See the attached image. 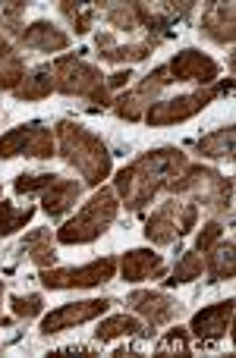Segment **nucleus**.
Here are the masks:
<instances>
[{
    "instance_id": "obj_1",
    "label": "nucleus",
    "mask_w": 236,
    "mask_h": 358,
    "mask_svg": "<svg viewBox=\"0 0 236 358\" xmlns=\"http://www.w3.org/2000/svg\"><path fill=\"white\" fill-rule=\"evenodd\" d=\"M186 157H183L180 148H158L148 151L145 157L132 161L130 167H123L117 173V192L123 195V201L130 204L132 210L145 208L151 198L161 189L170 192V182L186 170Z\"/></svg>"
},
{
    "instance_id": "obj_2",
    "label": "nucleus",
    "mask_w": 236,
    "mask_h": 358,
    "mask_svg": "<svg viewBox=\"0 0 236 358\" xmlns=\"http://www.w3.org/2000/svg\"><path fill=\"white\" fill-rule=\"evenodd\" d=\"M54 138L60 145V155L79 170V176L88 185H98L101 179L111 173V155H107L104 142L95 132H88L85 126L73 123V120H63V123H57Z\"/></svg>"
},
{
    "instance_id": "obj_3",
    "label": "nucleus",
    "mask_w": 236,
    "mask_h": 358,
    "mask_svg": "<svg viewBox=\"0 0 236 358\" xmlns=\"http://www.w3.org/2000/svg\"><path fill=\"white\" fill-rule=\"evenodd\" d=\"M117 208H120L117 195H113L111 189L95 192V195L88 198L85 204H82L79 214L60 227V233H57V242H63V245H85V242L98 239V236L113 223V217H117Z\"/></svg>"
},
{
    "instance_id": "obj_4",
    "label": "nucleus",
    "mask_w": 236,
    "mask_h": 358,
    "mask_svg": "<svg viewBox=\"0 0 236 358\" xmlns=\"http://www.w3.org/2000/svg\"><path fill=\"white\" fill-rule=\"evenodd\" d=\"M54 76V88L63 94H76V98H88L95 104H111V92L104 88V76L95 66H88L79 57H60V60L50 66Z\"/></svg>"
},
{
    "instance_id": "obj_5",
    "label": "nucleus",
    "mask_w": 236,
    "mask_h": 358,
    "mask_svg": "<svg viewBox=\"0 0 236 358\" xmlns=\"http://www.w3.org/2000/svg\"><path fill=\"white\" fill-rule=\"evenodd\" d=\"M227 88H230V82H227L224 88L208 85V88H202V92H193V94H180V98H170V101H155V104L145 110L142 120H145V123H151V126L183 123V120H189V117H195V113H202L214 98H218L221 92H227Z\"/></svg>"
},
{
    "instance_id": "obj_6",
    "label": "nucleus",
    "mask_w": 236,
    "mask_h": 358,
    "mask_svg": "<svg viewBox=\"0 0 236 358\" xmlns=\"http://www.w3.org/2000/svg\"><path fill=\"white\" fill-rule=\"evenodd\" d=\"M117 261L113 258H98L85 267H44L41 271V283L48 289H88L113 280Z\"/></svg>"
},
{
    "instance_id": "obj_7",
    "label": "nucleus",
    "mask_w": 236,
    "mask_h": 358,
    "mask_svg": "<svg viewBox=\"0 0 236 358\" xmlns=\"http://www.w3.org/2000/svg\"><path fill=\"white\" fill-rule=\"evenodd\" d=\"M57 151V138L50 129L32 123V126H16L0 138V157H16V155H29V157H50Z\"/></svg>"
},
{
    "instance_id": "obj_8",
    "label": "nucleus",
    "mask_w": 236,
    "mask_h": 358,
    "mask_svg": "<svg viewBox=\"0 0 236 358\" xmlns=\"http://www.w3.org/2000/svg\"><path fill=\"white\" fill-rule=\"evenodd\" d=\"M113 305V299H88V302H69V305H60L57 311L44 315L41 321V334L44 336H54L60 330H69L76 324H85V321H95L101 317L107 308Z\"/></svg>"
},
{
    "instance_id": "obj_9",
    "label": "nucleus",
    "mask_w": 236,
    "mask_h": 358,
    "mask_svg": "<svg viewBox=\"0 0 236 358\" xmlns=\"http://www.w3.org/2000/svg\"><path fill=\"white\" fill-rule=\"evenodd\" d=\"M126 305H130L136 315H142L148 321V327H164L170 324L176 315H180V302L170 299L167 292H158V289H136L126 296Z\"/></svg>"
},
{
    "instance_id": "obj_10",
    "label": "nucleus",
    "mask_w": 236,
    "mask_h": 358,
    "mask_svg": "<svg viewBox=\"0 0 236 358\" xmlns=\"http://www.w3.org/2000/svg\"><path fill=\"white\" fill-rule=\"evenodd\" d=\"M167 73L174 82H199V85L208 88L214 79H218L221 66L208 54L189 48V50H180V54L167 63Z\"/></svg>"
},
{
    "instance_id": "obj_11",
    "label": "nucleus",
    "mask_w": 236,
    "mask_h": 358,
    "mask_svg": "<svg viewBox=\"0 0 236 358\" xmlns=\"http://www.w3.org/2000/svg\"><path fill=\"white\" fill-rule=\"evenodd\" d=\"M230 324H233V299H227V302L208 305V308L195 311L189 330L199 340H218V336H224L230 330Z\"/></svg>"
},
{
    "instance_id": "obj_12",
    "label": "nucleus",
    "mask_w": 236,
    "mask_h": 358,
    "mask_svg": "<svg viewBox=\"0 0 236 358\" xmlns=\"http://www.w3.org/2000/svg\"><path fill=\"white\" fill-rule=\"evenodd\" d=\"M120 271H123V280H130V283H139V280H148V277L158 280L164 273V261L151 248H132V252L123 255Z\"/></svg>"
},
{
    "instance_id": "obj_13",
    "label": "nucleus",
    "mask_w": 236,
    "mask_h": 358,
    "mask_svg": "<svg viewBox=\"0 0 236 358\" xmlns=\"http://www.w3.org/2000/svg\"><path fill=\"white\" fill-rule=\"evenodd\" d=\"M98 50L104 60L111 63H136V60H145V57L155 50V41H136V44H117V38L111 35V31H101L98 35Z\"/></svg>"
},
{
    "instance_id": "obj_14",
    "label": "nucleus",
    "mask_w": 236,
    "mask_h": 358,
    "mask_svg": "<svg viewBox=\"0 0 236 358\" xmlns=\"http://www.w3.org/2000/svg\"><path fill=\"white\" fill-rule=\"evenodd\" d=\"M19 38H22L25 48L44 50V54H54V50L69 48V35H67V31H60L57 25L44 22V19H41V22H32L29 29H22V31H19Z\"/></svg>"
},
{
    "instance_id": "obj_15",
    "label": "nucleus",
    "mask_w": 236,
    "mask_h": 358,
    "mask_svg": "<svg viewBox=\"0 0 236 358\" xmlns=\"http://www.w3.org/2000/svg\"><path fill=\"white\" fill-rule=\"evenodd\" d=\"M145 236H148V242H155V245H170V242L180 239V227H176V201L164 204V208H158L155 214L148 217V223H145Z\"/></svg>"
},
{
    "instance_id": "obj_16",
    "label": "nucleus",
    "mask_w": 236,
    "mask_h": 358,
    "mask_svg": "<svg viewBox=\"0 0 236 358\" xmlns=\"http://www.w3.org/2000/svg\"><path fill=\"white\" fill-rule=\"evenodd\" d=\"M202 31L218 44L233 41V3H211L202 16Z\"/></svg>"
},
{
    "instance_id": "obj_17",
    "label": "nucleus",
    "mask_w": 236,
    "mask_h": 358,
    "mask_svg": "<svg viewBox=\"0 0 236 358\" xmlns=\"http://www.w3.org/2000/svg\"><path fill=\"white\" fill-rule=\"evenodd\" d=\"M79 195H82V185L76 182V179H57L50 189L41 192V201L50 217H60L79 201Z\"/></svg>"
},
{
    "instance_id": "obj_18",
    "label": "nucleus",
    "mask_w": 236,
    "mask_h": 358,
    "mask_svg": "<svg viewBox=\"0 0 236 358\" xmlns=\"http://www.w3.org/2000/svg\"><path fill=\"white\" fill-rule=\"evenodd\" d=\"M236 245L230 239L227 242H214L211 248H208V258H205V271H208V280L211 283H221V280H230L233 271H236Z\"/></svg>"
},
{
    "instance_id": "obj_19",
    "label": "nucleus",
    "mask_w": 236,
    "mask_h": 358,
    "mask_svg": "<svg viewBox=\"0 0 236 358\" xmlns=\"http://www.w3.org/2000/svg\"><path fill=\"white\" fill-rule=\"evenodd\" d=\"M54 92V76H50V66H38L32 73L22 76V82L16 85V98L19 101H41Z\"/></svg>"
},
{
    "instance_id": "obj_20",
    "label": "nucleus",
    "mask_w": 236,
    "mask_h": 358,
    "mask_svg": "<svg viewBox=\"0 0 236 358\" xmlns=\"http://www.w3.org/2000/svg\"><path fill=\"white\" fill-rule=\"evenodd\" d=\"M25 76V63L6 38H0V92H16V85Z\"/></svg>"
},
{
    "instance_id": "obj_21",
    "label": "nucleus",
    "mask_w": 236,
    "mask_h": 358,
    "mask_svg": "<svg viewBox=\"0 0 236 358\" xmlns=\"http://www.w3.org/2000/svg\"><path fill=\"white\" fill-rule=\"evenodd\" d=\"M22 252L29 255L41 271L44 267H54L57 252H54V236H50V229H35V233H29L22 239Z\"/></svg>"
},
{
    "instance_id": "obj_22",
    "label": "nucleus",
    "mask_w": 236,
    "mask_h": 358,
    "mask_svg": "<svg viewBox=\"0 0 236 358\" xmlns=\"http://www.w3.org/2000/svg\"><path fill=\"white\" fill-rule=\"evenodd\" d=\"M139 330H142V321L132 315H113L107 317V321L98 324V330H95V336H98L101 343H111V340H120V336H136Z\"/></svg>"
},
{
    "instance_id": "obj_23",
    "label": "nucleus",
    "mask_w": 236,
    "mask_h": 358,
    "mask_svg": "<svg viewBox=\"0 0 236 358\" xmlns=\"http://www.w3.org/2000/svg\"><path fill=\"white\" fill-rule=\"evenodd\" d=\"M233 126H224V129H218V132H211V136H205V138H199V155H205V157H233Z\"/></svg>"
},
{
    "instance_id": "obj_24",
    "label": "nucleus",
    "mask_w": 236,
    "mask_h": 358,
    "mask_svg": "<svg viewBox=\"0 0 236 358\" xmlns=\"http://www.w3.org/2000/svg\"><path fill=\"white\" fill-rule=\"evenodd\" d=\"M32 214H35V208H16L10 201H0V236L16 233L19 227L32 220Z\"/></svg>"
},
{
    "instance_id": "obj_25",
    "label": "nucleus",
    "mask_w": 236,
    "mask_h": 358,
    "mask_svg": "<svg viewBox=\"0 0 236 358\" xmlns=\"http://www.w3.org/2000/svg\"><path fill=\"white\" fill-rule=\"evenodd\" d=\"M202 271H205V261H202V255L189 252V255H183V258L176 261L174 277H170L167 283H170V286H176V283H193V280L202 277Z\"/></svg>"
},
{
    "instance_id": "obj_26",
    "label": "nucleus",
    "mask_w": 236,
    "mask_h": 358,
    "mask_svg": "<svg viewBox=\"0 0 236 358\" xmlns=\"http://www.w3.org/2000/svg\"><path fill=\"white\" fill-rule=\"evenodd\" d=\"M60 13L73 22V29H76V35H82V31H88L92 29V22H95V6H88V3H69V0H63L60 3Z\"/></svg>"
},
{
    "instance_id": "obj_27",
    "label": "nucleus",
    "mask_w": 236,
    "mask_h": 358,
    "mask_svg": "<svg viewBox=\"0 0 236 358\" xmlns=\"http://www.w3.org/2000/svg\"><path fill=\"white\" fill-rule=\"evenodd\" d=\"M107 22L120 31H130L139 25V3H113L107 6Z\"/></svg>"
},
{
    "instance_id": "obj_28",
    "label": "nucleus",
    "mask_w": 236,
    "mask_h": 358,
    "mask_svg": "<svg viewBox=\"0 0 236 358\" xmlns=\"http://www.w3.org/2000/svg\"><path fill=\"white\" fill-rule=\"evenodd\" d=\"M155 355H189V334L183 327L167 330L164 340L155 346Z\"/></svg>"
},
{
    "instance_id": "obj_29",
    "label": "nucleus",
    "mask_w": 236,
    "mask_h": 358,
    "mask_svg": "<svg viewBox=\"0 0 236 358\" xmlns=\"http://www.w3.org/2000/svg\"><path fill=\"white\" fill-rule=\"evenodd\" d=\"M57 179H60V176H54V173H22V176L16 179V192H19V195L44 192V189H50Z\"/></svg>"
},
{
    "instance_id": "obj_30",
    "label": "nucleus",
    "mask_w": 236,
    "mask_h": 358,
    "mask_svg": "<svg viewBox=\"0 0 236 358\" xmlns=\"http://www.w3.org/2000/svg\"><path fill=\"white\" fill-rule=\"evenodd\" d=\"M41 296H35V292H32V296H13L10 299V308H13V315L16 317H25V321H29V317H38L41 315Z\"/></svg>"
},
{
    "instance_id": "obj_31",
    "label": "nucleus",
    "mask_w": 236,
    "mask_h": 358,
    "mask_svg": "<svg viewBox=\"0 0 236 358\" xmlns=\"http://www.w3.org/2000/svg\"><path fill=\"white\" fill-rule=\"evenodd\" d=\"M221 236H224V227H221L218 220L205 223V227H202V233H199V239H195V248H199V252H208L214 242H221Z\"/></svg>"
},
{
    "instance_id": "obj_32",
    "label": "nucleus",
    "mask_w": 236,
    "mask_h": 358,
    "mask_svg": "<svg viewBox=\"0 0 236 358\" xmlns=\"http://www.w3.org/2000/svg\"><path fill=\"white\" fill-rule=\"evenodd\" d=\"M130 79H132V73H130V69H120V73L107 76V79H104V88H107V92H117V88H123Z\"/></svg>"
},
{
    "instance_id": "obj_33",
    "label": "nucleus",
    "mask_w": 236,
    "mask_h": 358,
    "mask_svg": "<svg viewBox=\"0 0 236 358\" xmlns=\"http://www.w3.org/2000/svg\"><path fill=\"white\" fill-rule=\"evenodd\" d=\"M0 299H4V286H0Z\"/></svg>"
}]
</instances>
